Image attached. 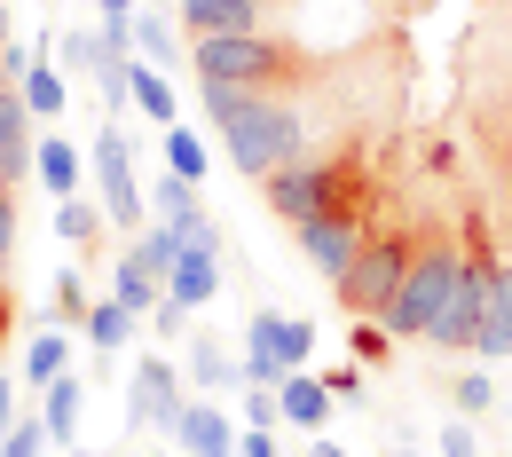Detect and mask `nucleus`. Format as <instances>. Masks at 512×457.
Returning a JSON list of instances; mask_svg holds the SVG:
<instances>
[{"mask_svg": "<svg viewBox=\"0 0 512 457\" xmlns=\"http://www.w3.org/2000/svg\"><path fill=\"white\" fill-rule=\"evenodd\" d=\"M221 142H229V166H237L245 182H268V174H284L292 158H308V127H300V111H292L276 87H245V103L221 119Z\"/></svg>", "mask_w": 512, "mask_h": 457, "instance_id": "f257e3e1", "label": "nucleus"}, {"mask_svg": "<svg viewBox=\"0 0 512 457\" xmlns=\"http://www.w3.org/2000/svg\"><path fill=\"white\" fill-rule=\"evenodd\" d=\"M308 56H292L276 32H205L190 40V79H229V87H276Z\"/></svg>", "mask_w": 512, "mask_h": 457, "instance_id": "f03ea898", "label": "nucleus"}, {"mask_svg": "<svg viewBox=\"0 0 512 457\" xmlns=\"http://www.w3.org/2000/svg\"><path fill=\"white\" fill-rule=\"evenodd\" d=\"M457 276H465V253H457V245H426V253L410 261V276L394 284V300H386L379 324L394 331V339H426L434 316L449 308V292H457Z\"/></svg>", "mask_w": 512, "mask_h": 457, "instance_id": "7ed1b4c3", "label": "nucleus"}, {"mask_svg": "<svg viewBox=\"0 0 512 457\" xmlns=\"http://www.w3.org/2000/svg\"><path fill=\"white\" fill-rule=\"evenodd\" d=\"M308 363H316V324L308 316H268L260 308L245 324V387H284Z\"/></svg>", "mask_w": 512, "mask_h": 457, "instance_id": "20e7f679", "label": "nucleus"}, {"mask_svg": "<svg viewBox=\"0 0 512 457\" xmlns=\"http://www.w3.org/2000/svg\"><path fill=\"white\" fill-rule=\"evenodd\" d=\"M410 261H418V245H410V237H371V245L355 253V268L331 284V292H339V308H347V316H386V300H394V284L410 276Z\"/></svg>", "mask_w": 512, "mask_h": 457, "instance_id": "39448f33", "label": "nucleus"}, {"mask_svg": "<svg viewBox=\"0 0 512 457\" xmlns=\"http://www.w3.org/2000/svg\"><path fill=\"white\" fill-rule=\"evenodd\" d=\"M87 158H95V197H103V213H111L119 229H150V221H142V174H134L127 134H119V127H95Z\"/></svg>", "mask_w": 512, "mask_h": 457, "instance_id": "423d86ee", "label": "nucleus"}, {"mask_svg": "<svg viewBox=\"0 0 512 457\" xmlns=\"http://www.w3.org/2000/svg\"><path fill=\"white\" fill-rule=\"evenodd\" d=\"M489 261H497V253H465V276H457L449 308L434 316L426 347H442V355H473V339H481V300H489Z\"/></svg>", "mask_w": 512, "mask_h": 457, "instance_id": "0eeeda50", "label": "nucleus"}, {"mask_svg": "<svg viewBox=\"0 0 512 457\" xmlns=\"http://www.w3.org/2000/svg\"><path fill=\"white\" fill-rule=\"evenodd\" d=\"M268 213H284L292 229L316 221V213H339V166H323V158H292L284 174H268Z\"/></svg>", "mask_w": 512, "mask_h": 457, "instance_id": "6e6552de", "label": "nucleus"}, {"mask_svg": "<svg viewBox=\"0 0 512 457\" xmlns=\"http://www.w3.org/2000/svg\"><path fill=\"white\" fill-rule=\"evenodd\" d=\"M127 410H134V426L174 434V426H182V410H190V379H182L166 355H142V363H134V379H127Z\"/></svg>", "mask_w": 512, "mask_h": 457, "instance_id": "1a4fd4ad", "label": "nucleus"}, {"mask_svg": "<svg viewBox=\"0 0 512 457\" xmlns=\"http://www.w3.org/2000/svg\"><path fill=\"white\" fill-rule=\"evenodd\" d=\"M182 237H190V245H182V261H174V276H166V300L197 316V308L221 292V229H213V213H205V221H190Z\"/></svg>", "mask_w": 512, "mask_h": 457, "instance_id": "9d476101", "label": "nucleus"}, {"mask_svg": "<svg viewBox=\"0 0 512 457\" xmlns=\"http://www.w3.org/2000/svg\"><path fill=\"white\" fill-rule=\"evenodd\" d=\"M292 237H300V253H308V268H316V276H331V284H339V276L355 268V253L371 245V237H363V221H355L347 205H339V213H316V221H300Z\"/></svg>", "mask_w": 512, "mask_h": 457, "instance_id": "9b49d317", "label": "nucleus"}, {"mask_svg": "<svg viewBox=\"0 0 512 457\" xmlns=\"http://www.w3.org/2000/svg\"><path fill=\"white\" fill-rule=\"evenodd\" d=\"M237 434H245V426H237V418H221V410H213V394H197L190 410H182V426H174V442H182L190 457H237Z\"/></svg>", "mask_w": 512, "mask_h": 457, "instance_id": "f8f14e48", "label": "nucleus"}, {"mask_svg": "<svg viewBox=\"0 0 512 457\" xmlns=\"http://www.w3.org/2000/svg\"><path fill=\"white\" fill-rule=\"evenodd\" d=\"M182 32H268V0H182Z\"/></svg>", "mask_w": 512, "mask_h": 457, "instance_id": "ddd939ff", "label": "nucleus"}, {"mask_svg": "<svg viewBox=\"0 0 512 457\" xmlns=\"http://www.w3.org/2000/svg\"><path fill=\"white\" fill-rule=\"evenodd\" d=\"M79 410H87V387H79L71 371L40 387V426H48V450H71V457H79Z\"/></svg>", "mask_w": 512, "mask_h": 457, "instance_id": "4468645a", "label": "nucleus"}, {"mask_svg": "<svg viewBox=\"0 0 512 457\" xmlns=\"http://www.w3.org/2000/svg\"><path fill=\"white\" fill-rule=\"evenodd\" d=\"M182 379H190V394H229V387H245V355H229L213 331H197V339H190V371H182Z\"/></svg>", "mask_w": 512, "mask_h": 457, "instance_id": "2eb2a0df", "label": "nucleus"}, {"mask_svg": "<svg viewBox=\"0 0 512 457\" xmlns=\"http://www.w3.org/2000/svg\"><path fill=\"white\" fill-rule=\"evenodd\" d=\"M473 355H512V268L489 261V300H481V339H473Z\"/></svg>", "mask_w": 512, "mask_h": 457, "instance_id": "dca6fc26", "label": "nucleus"}, {"mask_svg": "<svg viewBox=\"0 0 512 457\" xmlns=\"http://www.w3.org/2000/svg\"><path fill=\"white\" fill-rule=\"evenodd\" d=\"M276 410H284V426H300V434H323V426H331V379H308V371H292V379L276 387Z\"/></svg>", "mask_w": 512, "mask_h": 457, "instance_id": "f3484780", "label": "nucleus"}, {"mask_svg": "<svg viewBox=\"0 0 512 457\" xmlns=\"http://www.w3.org/2000/svg\"><path fill=\"white\" fill-rule=\"evenodd\" d=\"M32 103H24V87H0V158H8V174L24 182L32 174Z\"/></svg>", "mask_w": 512, "mask_h": 457, "instance_id": "a211bd4d", "label": "nucleus"}, {"mask_svg": "<svg viewBox=\"0 0 512 457\" xmlns=\"http://www.w3.org/2000/svg\"><path fill=\"white\" fill-rule=\"evenodd\" d=\"M127 103L150 119V127H174V111H182V95H174V71H158V64H142V56H134Z\"/></svg>", "mask_w": 512, "mask_h": 457, "instance_id": "6ab92c4d", "label": "nucleus"}, {"mask_svg": "<svg viewBox=\"0 0 512 457\" xmlns=\"http://www.w3.org/2000/svg\"><path fill=\"white\" fill-rule=\"evenodd\" d=\"M79 331H87V347H95V355H119V347H134L142 316H134L127 300H95V308L79 316Z\"/></svg>", "mask_w": 512, "mask_h": 457, "instance_id": "aec40b11", "label": "nucleus"}, {"mask_svg": "<svg viewBox=\"0 0 512 457\" xmlns=\"http://www.w3.org/2000/svg\"><path fill=\"white\" fill-rule=\"evenodd\" d=\"M134 56H142V64H158V71L190 64V56H182V32H174V16H158V8H134Z\"/></svg>", "mask_w": 512, "mask_h": 457, "instance_id": "412c9836", "label": "nucleus"}, {"mask_svg": "<svg viewBox=\"0 0 512 457\" xmlns=\"http://www.w3.org/2000/svg\"><path fill=\"white\" fill-rule=\"evenodd\" d=\"M182 245H190V237H182V221H158V213H150V229H134L127 253L150 268L158 284H166V276H174V261H182Z\"/></svg>", "mask_w": 512, "mask_h": 457, "instance_id": "4be33fe9", "label": "nucleus"}, {"mask_svg": "<svg viewBox=\"0 0 512 457\" xmlns=\"http://www.w3.org/2000/svg\"><path fill=\"white\" fill-rule=\"evenodd\" d=\"M32 174H40V190L79 197V142H64V134H40V150H32Z\"/></svg>", "mask_w": 512, "mask_h": 457, "instance_id": "5701e85b", "label": "nucleus"}, {"mask_svg": "<svg viewBox=\"0 0 512 457\" xmlns=\"http://www.w3.org/2000/svg\"><path fill=\"white\" fill-rule=\"evenodd\" d=\"M150 213L190 229V221H205V197H197V182H182L174 166H158V174H150Z\"/></svg>", "mask_w": 512, "mask_h": 457, "instance_id": "b1692460", "label": "nucleus"}, {"mask_svg": "<svg viewBox=\"0 0 512 457\" xmlns=\"http://www.w3.org/2000/svg\"><path fill=\"white\" fill-rule=\"evenodd\" d=\"M64 371H71V339L56 324H40L24 339V387H48V379H64Z\"/></svg>", "mask_w": 512, "mask_h": 457, "instance_id": "393cba45", "label": "nucleus"}, {"mask_svg": "<svg viewBox=\"0 0 512 457\" xmlns=\"http://www.w3.org/2000/svg\"><path fill=\"white\" fill-rule=\"evenodd\" d=\"M111 300H127L134 316H158V300H166V284H158L150 268L134 261V253H119V268H111Z\"/></svg>", "mask_w": 512, "mask_h": 457, "instance_id": "a878e982", "label": "nucleus"}, {"mask_svg": "<svg viewBox=\"0 0 512 457\" xmlns=\"http://www.w3.org/2000/svg\"><path fill=\"white\" fill-rule=\"evenodd\" d=\"M103 221H111V213H103V197H56V237L79 245V253L103 237Z\"/></svg>", "mask_w": 512, "mask_h": 457, "instance_id": "bb28decb", "label": "nucleus"}, {"mask_svg": "<svg viewBox=\"0 0 512 457\" xmlns=\"http://www.w3.org/2000/svg\"><path fill=\"white\" fill-rule=\"evenodd\" d=\"M56 56H64L71 71H87V79H95V71H103V64H119L127 48H111V40H103V24H95V32H79V24H71L64 40H56Z\"/></svg>", "mask_w": 512, "mask_h": 457, "instance_id": "cd10ccee", "label": "nucleus"}, {"mask_svg": "<svg viewBox=\"0 0 512 457\" xmlns=\"http://www.w3.org/2000/svg\"><path fill=\"white\" fill-rule=\"evenodd\" d=\"M158 158H166V166H174L182 182H197V190H205V166H213V158H205V134H190V127H166Z\"/></svg>", "mask_w": 512, "mask_h": 457, "instance_id": "c85d7f7f", "label": "nucleus"}, {"mask_svg": "<svg viewBox=\"0 0 512 457\" xmlns=\"http://www.w3.org/2000/svg\"><path fill=\"white\" fill-rule=\"evenodd\" d=\"M16 87H24L32 119H56V111H64V71H56V64H40V56H32V71H24Z\"/></svg>", "mask_w": 512, "mask_h": 457, "instance_id": "c756f323", "label": "nucleus"}, {"mask_svg": "<svg viewBox=\"0 0 512 457\" xmlns=\"http://www.w3.org/2000/svg\"><path fill=\"white\" fill-rule=\"evenodd\" d=\"M237 426H284V410H276V387H237Z\"/></svg>", "mask_w": 512, "mask_h": 457, "instance_id": "7c9ffc66", "label": "nucleus"}, {"mask_svg": "<svg viewBox=\"0 0 512 457\" xmlns=\"http://www.w3.org/2000/svg\"><path fill=\"white\" fill-rule=\"evenodd\" d=\"M449 387H457V418H473V410H489V402H497V379H489V371H457Z\"/></svg>", "mask_w": 512, "mask_h": 457, "instance_id": "2f4dec72", "label": "nucleus"}, {"mask_svg": "<svg viewBox=\"0 0 512 457\" xmlns=\"http://www.w3.org/2000/svg\"><path fill=\"white\" fill-rule=\"evenodd\" d=\"M386 347H394V331L379 316H355V363H386Z\"/></svg>", "mask_w": 512, "mask_h": 457, "instance_id": "473e14b6", "label": "nucleus"}, {"mask_svg": "<svg viewBox=\"0 0 512 457\" xmlns=\"http://www.w3.org/2000/svg\"><path fill=\"white\" fill-rule=\"evenodd\" d=\"M434 457H481V434H473V418H449L442 434H434Z\"/></svg>", "mask_w": 512, "mask_h": 457, "instance_id": "72a5a7b5", "label": "nucleus"}, {"mask_svg": "<svg viewBox=\"0 0 512 457\" xmlns=\"http://www.w3.org/2000/svg\"><path fill=\"white\" fill-rule=\"evenodd\" d=\"M40 450H48V426H40V418H16L8 442H0V457H40Z\"/></svg>", "mask_w": 512, "mask_h": 457, "instance_id": "f704fd0d", "label": "nucleus"}, {"mask_svg": "<svg viewBox=\"0 0 512 457\" xmlns=\"http://www.w3.org/2000/svg\"><path fill=\"white\" fill-rule=\"evenodd\" d=\"M87 308H95V300H87V284H79V268H64V276H56V316H64V324H79Z\"/></svg>", "mask_w": 512, "mask_h": 457, "instance_id": "c9c22d12", "label": "nucleus"}, {"mask_svg": "<svg viewBox=\"0 0 512 457\" xmlns=\"http://www.w3.org/2000/svg\"><path fill=\"white\" fill-rule=\"evenodd\" d=\"M363 363H339V371H331V402H363Z\"/></svg>", "mask_w": 512, "mask_h": 457, "instance_id": "e433bc0d", "label": "nucleus"}, {"mask_svg": "<svg viewBox=\"0 0 512 457\" xmlns=\"http://www.w3.org/2000/svg\"><path fill=\"white\" fill-rule=\"evenodd\" d=\"M8 261H16V197H0V284H8Z\"/></svg>", "mask_w": 512, "mask_h": 457, "instance_id": "4c0bfd02", "label": "nucleus"}, {"mask_svg": "<svg viewBox=\"0 0 512 457\" xmlns=\"http://www.w3.org/2000/svg\"><path fill=\"white\" fill-rule=\"evenodd\" d=\"M150 324L166 331V339H182V331H190V308H174V300H158V316H150Z\"/></svg>", "mask_w": 512, "mask_h": 457, "instance_id": "58836bf2", "label": "nucleus"}, {"mask_svg": "<svg viewBox=\"0 0 512 457\" xmlns=\"http://www.w3.org/2000/svg\"><path fill=\"white\" fill-rule=\"evenodd\" d=\"M237 457H276V442H268L260 426H245V434H237Z\"/></svg>", "mask_w": 512, "mask_h": 457, "instance_id": "ea45409f", "label": "nucleus"}, {"mask_svg": "<svg viewBox=\"0 0 512 457\" xmlns=\"http://www.w3.org/2000/svg\"><path fill=\"white\" fill-rule=\"evenodd\" d=\"M8 426H16V379L0 371V442H8Z\"/></svg>", "mask_w": 512, "mask_h": 457, "instance_id": "a19ab883", "label": "nucleus"}, {"mask_svg": "<svg viewBox=\"0 0 512 457\" xmlns=\"http://www.w3.org/2000/svg\"><path fill=\"white\" fill-rule=\"evenodd\" d=\"M134 8H142V0H95V16H103V24H127Z\"/></svg>", "mask_w": 512, "mask_h": 457, "instance_id": "79ce46f5", "label": "nucleus"}, {"mask_svg": "<svg viewBox=\"0 0 512 457\" xmlns=\"http://www.w3.org/2000/svg\"><path fill=\"white\" fill-rule=\"evenodd\" d=\"M308 457H347V450H339L331 434H316V442H308Z\"/></svg>", "mask_w": 512, "mask_h": 457, "instance_id": "37998d69", "label": "nucleus"}, {"mask_svg": "<svg viewBox=\"0 0 512 457\" xmlns=\"http://www.w3.org/2000/svg\"><path fill=\"white\" fill-rule=\"evenodd\" d=\"M8 316H16V300H8V284H0V347H8Z\"/></svg>", "mask_w": 512, "mask_h": 457, "instance_id": "c03bdc74", "label": "nucleus"}, {"mask_svg": "<svg viewBox=\"0 0 512 457\" xmlns=\"http://www.w3.org/2000/svg\"><path fill=\"white\" fill-rule=\"evenodd\" d=\"M0 48H8V0H0Z\"/></svg>", "mask_w": 512, "mask_h": 457, "instance_id": "a18cd8bd", "label": "nucleus"}, {"mask_svg": "<svg viewBox=\"0 0 512 457\" xmlns=\"http://www.w3.org/2000/svg\"><path fill=\"white\" fill-rule=\"evenodd\" d=\"M386 457H426V450H386Z\"/></svg>", "mask_w": 512, "mask_h": 457, "instance_id": "49530a36", "label": "nucleus"}, {"mask_svg": "<svg viewBox=\"0 0 512 457\" xmlns=\"http://www.w3.org/2000/svg\"><path fill=\"white\" fill-rule=\"evenodd\" d=\"M505 268H512V245H505Z\"/></svg>", "mask_w": 512, "mask_h": 457, "instance_id": "de8ad7c7", "label": "nucleus"}]
</instances>
